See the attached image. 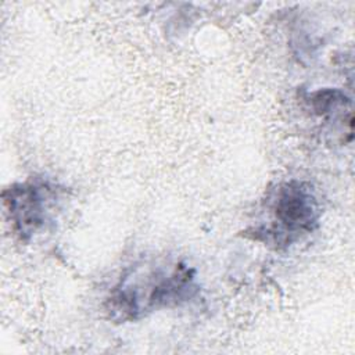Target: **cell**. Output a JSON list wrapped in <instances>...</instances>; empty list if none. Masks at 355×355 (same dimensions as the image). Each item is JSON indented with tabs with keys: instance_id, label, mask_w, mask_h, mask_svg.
<instances>
[{
	"instance_id": "1",
	"label": "cell",
	"mask_w": 355,
	"mask_h": 355,
	"mask_svg": "<svg viewBox=\"0 0 355 355\" xmlns=\"http://www.w3.org/2000/svg\"><path fill=\"white\" fill-rule=\"evenodd\" d=\"M197 291L196 272L183 262L137 266L111 290L107 312L116 322L139 320L154 311L182 305Z\"/></svg>"
},
{
	"instance_id": "2",
	"label": "cell",
	"mask_w": 355,
	"mask_h": 355,
	"mask_svg": "<svg viewBox=\"0 0 355 355\" xmlns=\"http://www.w3.org/2000/svg\"><path fill=\"white\" fill-rule=\"evenodd\" d=\"M268 222L252 229L254 239L276 250L287 248L319 225L320 204L312 186L291 179L280 183L268 201Z\"/></svg>"
},
{
	"instance_id": "3",
	"label": "cell",
	"mask_w": 355,
	"mask_h": 355,
	"mask_svg": "<svg viewBox=\"0 0 355 355\" xmlns=\"http://www.w3.org/2000/svg\"><path fill=\"white\" fill-rule=\"evenodd\" d=\"M1 198L12 232L22 241H29L51 220L57 190L49 182L31 179L6 187Z\"/></svg>"
},
{
	"instance_id": "4",
	"label": "cell",
	"mask_w": 355,
	"mask_h": 355,
	"mask_svg": "<svg viewBox=\"0 0 355 355\" xmlns=\"http://www.w3.org/2000/svg\"><path fill=\"white\" fill-rule=\"evenodd\" d=\"M308 101L318 115H329L351 107V98L340 89H319L309 93Z\"/></svg>"
}]
</instances>
